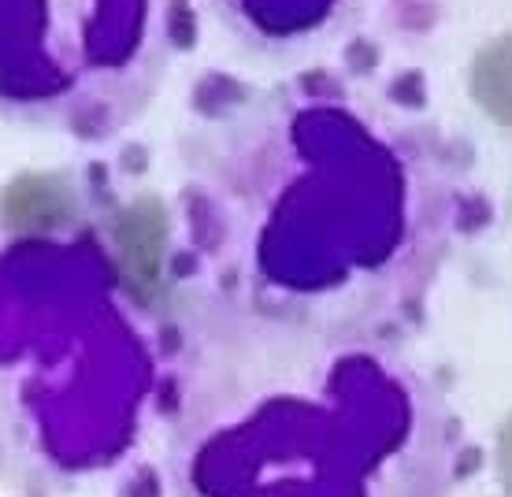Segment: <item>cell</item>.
<instances>
[{"label": "cell", "mask_w": 512, "mask_h": 497, "mask_svg": "<svg viewBox=\"0 0 512 497\" xmlns=\"http://www.w3.org/2000/svg\"><path fill=\"white\" fill-rule=\"evenodd\" d=\"M0 201V479L52 494L138 442L160 349L153 297L71 197Z\"/></svg>", "instance_id": "cell-1"}, {"label": "cell", "mask_w": 512, "mask_h": 497, "mask_svg": "<svg viewBox=\"0 0 512 497\" xmlns=\"http://www.w3.org/2000/svg\"><path fill=\"white\" fill-rule=\"evenodd\" d=\"M164 64V0H0V123L112 141Z\"/></svg>", "instance_id": "cell-2"}, {"label": "cell", "mask_w": 512, "mask_h": 497, "mask_svg": "<svg viewBox=\"0 0 512 497\" xmlns=\"http://www.w3.org/2000/svg\"><path fill=\"white\" fill-rule=\"evenodd\" d=\"M468 97H472L490 123L512 130V30L490 38L472 56L468 67ZM509 216H512V190H509Z\"/></svg>", "instance_id": "cell-3"}, {"label": "cell", "mask_w": 512, "mask_h": 497, "mask_svg": "<svg viewBox=\"0 0 512 497\" xmlns=\"http://www.w3.org/2000/svg\"><path fill=\"white\" fill-rule=\"evenodd\" d=\"M498 479L505 497H512V412L498 427Z\"/></svg>", "instance_id": "cell-4"}]
</instances>
